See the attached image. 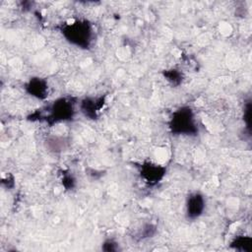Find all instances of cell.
I'll use <instances>...</instances> for the list:
<instances>
[{"mask_svg":"<svg viewBox=\"0 0 252 252\" xmlns=\"http://www.w3.org/2000/svg\"><path fill=\"white\" fill-rule=\"evenodd\" d=\"M67 40L78 46L87 48L92 40V27L87 22H75L67 25L63 32Z\"/></svg>","mask_w":252,"mask_h":252,"instance_id":"6da1fadb","label":"cell"},{"mask_svg":"<svg viewBox=\"0 0 252 252\" xmlns=\"http://www.w3.org/2000/svg\"><path fill=\"white\" fill-rule=\"evenodd\" d=\"M170 127L172 128V131L184 134H189L195 131L194 117L191 110L182 108L176 111L172 117Z\"/></svg>","mask_w":252,"mask_h":252,"instance_id":"7a4b0ae2","label":"cell"},{"mask_svg":"<svg viewBox=\"0 0 252 252\" xmlns=\"http://www.w3.org/2000/svg\"><path fill=\"white\" fill-rule=\"evenodd\" d=\"M205 209V199L200 193L191 194L186 203V214L190 219H196L203 214Z\"/></svg>","mask_w":252,"mask_h":252,"instance_id":"3957f363","label":"cell"},{"mask_svg":"<svg viewBox=\"0 0 252 252\" xmlns=\"http://www.w3.org/2000/svg\"><path fill=\"white\" fill-rule=\"evenodd\" d=\"M51 110V115L55 119V121L68 119V117H72L74 112L72 104L63 98L54 102Z\"/></svg>","mask_w":252,"mask_h":252,"instance_id":"277c9868","label":"cell"},{"mask_svg":"<svg viewBox=\"0 0 252 252\" xmlns=\"http://www.w3.org/2000/svg\"><path fill=\"white\" fill-rule=\"evenodd\" d=\"M142 175L143 177L150 183H156L158 182L159 179L162 178L163 176V170L162 168H159L156 166L155 164H148L143 167L142 170Z\"/></svg>","mask_w":252,"mask_h":252,"instance_id":"5b68a950","label":"cell"},{"mask_svg":"<svg viewBox=\"0 0 252 252\" xmlns=\"http://www.w3.org/2000/svg\"><path fill=\"white\" fill-rule=\"evenodd\" d=\"M28 88H29L30 93L32 95H34V96H36L38 98H41V97L45 96L44 94L46 92V85L42 81H40V80L31 81V83L29 84Z\"/></svg>","mask_w":252,"mask_h":252,"instance_id":"8992f818","label":"cell"}]
</instances>
